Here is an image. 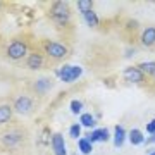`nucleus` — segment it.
I'll list each match as a JSON object with an SVG mask.
<instances>
[{"label": "nucleus", "instance_id": "9", "mask_svg": "<svg viewBox=\"0 0 155 155\" xmlns=\"http://www.w3.org/2000/svg\"><path fill=\"white\" fill-rule=\"evenodd\" d=\"M26 66L31 69V71H38L41 67L45 66V57L43 54H40V52H31L26 59Z\"/></svg>", "mask_w": 155, "mask_h": 155}, {"label": "nucleus", "instance_id": "2", "mask_svg": "<svg viewBox=\"0 0 155 155\" xmlns=\"http://www.w3.org/2000/svg\"><path fill=\"white\" fill-rule=\"evenodd\" d=\"M22 141H24V133L17 127L5 129L4 133H0V143L5 148H17L22 145Z\"/></svg>", "mask_w": 155, "mask_h": 155}, {"label": "nucleus", "instance_id": "26", "mask_svg": "<svg viewBox=\"0 0 155 155\" xmlns=\"http://www.w3.org/2000/svg\"><path fill=\"white\" fill-rule=\"evenodd\" d=\"M148 155H155V152H150V153Z\"/></svg>", "mask_w": 155, "mask_h": 155}, {"label": "nucleus", "instance_id": "19", "mask_svg": "<svg viewBox=\"0 0 155 155\" xmlns=\"http://www.w3.org/2000/svg\"><path fill=\"white\" fill-rule=\"evenodd\" d=\"M83 17H84V21H86V24H88V26H91V28H93V26H97V24H98V16H97V12L93 11V9H91V11H88V12H84L83 14Z\"/></svg>", "mask_w": 155, "mask_h": 155}, {"label": "nucleus", "instance_id": "18", "mask_svg": "<svg viewBox=\"0 0 155 155\" xmlns=\"http://www.w3.org/2000/svg\"><path fill=\"white\" fill-rule=\"evenodd\" d=\"M136 67L143 72L145 76H150L155 79V62H140Z\"/></svg>", "mask_w": 155, "mask_h": 155}, {"label": "nucleus", "instance_id": "23", "mask_svg": "<svg viewBox=\"0 0 155 155\" xmlns=\"http://www.w3.org/2000/svg\"><path fill=\"white\" fill-rule=\"evenodd\" d=\"M72 114H79L81 116V110H83V102H79V100H72L71 105H69Z\"/></svg>", "mask_w": 155, "mask_h": 155}, {"label": "nucleus", "instance_id": "14", "mask_svg": "<svg viewBox=\"0 0 155 155\" xmlns=\"http://www.w3.org/2000/svg\"><path fill=\"white\" fill-rule=\"evenodd\" d=\"M127 140H129V143L134 145V147H141V145L145 143V134L141 133V129L134 127V129H131V131L127 133Z\"/></svg>", "mask_w": 155, "mask_h": 155}, {"label": "nucleus", "instance_id": "5", "mask_svg": "<svg viewBox=\"0 0 155 155\" xmlns=\"http://www.w3.org/2000/svg\"><path fill=\"white\" fill-rule=\"evenodd\" d=\"M12 109L21 116H26L33 110V98L28 97V95H17L12 102Z\"/></svg>", "mask_w": 155, "mask_h": 155}, {"label": "nucleus", "instance_id": "7", "mask_svg": "<svg viewBox=\"0 0 155 155\" xmlns=\"http://www.w3.org/2000/svg\"><path fill=\"white\" fill-rule=\"evenodd\" d=\"M84 138H88L91 143H105V141H109V138H110V131L107 129V127H95L93 131H90V133L84 134Z\"/></svg>", "mask_w": 155, "mask_h": 155}, {"label": "nucleus", "instance_id": "4", "mask_svg": "<svg viewBox=\"0 0 155 155\" xmlns=\"http://www.w3.org/2000/svg\"><path fill=\"white\" fill-rule=\"evenodd\" d=\"M43 50L45 54L52 59H64L67 55V47L59 41H52V40H45L43 41Z\"/></svg>", "mask_w": 155, "mask_h": 155}, {"label": "nucleus", "instance_id": "17", "mask_svg": "<svg viewBox=\"0 0 155 155\" xmlns=\"http://www.w3.org/2000/svg\"><path fill=\"white\" fill-rule=\"evenodd\" d=\"M12 119V109L7 104H0V124H7Z\"/></svg>", "mask_w": 155, "mask_h": 155}, {"label": "nucleus", "instance_id": "24", "mask_svg": "<svg viewBox=\"0 0 155 155\" xmlns=\"http://www.w3.org/2000/svg\"><path fill=\"white\" fill-rule=\"evenodd\" d=\"M147 133H148V134H155V119H152V121L147 124Z\"/></svg>", "mask_w": 155, "mask_h": 155}, {"label": "nucleus", "instance_id": "3", "mask_svg": "<svg viewBox=\"0 0 155 155\" xmlns=\"http://www.w3.org/2000/svg\"><path fill=\"white\" fill-rule=\"evenodd\" d=\"M55 76L64 81V83H74L78 81L79 78L83 76V69L79 66H71V64H64L61 69H57L55 71Z\"/></svg>", "mask_w": 155, "mask_h": 155}, {"label": "nucleus", "instance_id": "25", "mask_svg": "<svg viewBox=\"0 0 155 155\" xmlns=\"http://www.w3.org/2000/svg\"><path fill=\"white\" fill-rule=\"evenodd\" d=\"M145 143H148V145L155 143V134H150V138H148V140H145Z\"/></svg>", "mask_w": 155, "mask_h": 155}, {"label": "nucleus", "instance_id": "21", "mask_svg": "<svg viewBox=\"0 0 155 155\" xmlns=\"http://www.w3.org/2000/svg\"><path fill=\"white\" fill-rule=\"evenodd\" d=\"M76 5H78V9H79V11L84 14V12L91 11V7H93V2H91V0H78Z\"/></svg>", "mask_w": 155, "mask_h": 155}, {"label": "nucleus", "instance_id": "13", "mask_svg": "<svg viewBox=\"0 0 155 155\" xmlns=\"http://www.w3.org/2000/svg\"><path fill=\"white\" fill-rule=\"evenodd\" d=\"M126 138H127L126 129H124L121 124H117V126L114 127V147H116V148H121L122 145H124V141H126Z\"/></svg>", "mask_w": 155, "mask_h": 155}, {"label": "nucleus", "instance_id": "12", "mask_svg": "<svg viewBox=\"0 0 155 155\" xmlns=\"http://www.w3.org/2000/svg\"><path fill=\"white\" fill-rule=\"evenodd\" d=\"M140 40H141V43H143L145 47H152V45H155V26L145 28L143 31H141Z\"/></svg>", "mask_w": 155, "mask_h": 155}, {"label": "nucleus", "instance_id": "6", "mask_svg": "<svg viewBox=\"0 0 155 155\" xmlns=\"http://www.w3.org/2000/svg\"><path fill=\"white\" fill-rule=\"evenodd\" d=\"M28 54V45L21 41V40H14L9 47H7V57L12 61H19Z\"/></svg>", "mask_w": 155, "mask_h": 155}, {"label": "nucleus", "instance_id": "15", "mask_svg": "<svg viewBox=\"0 0 155 155\" xmlns=\"http://www.w3.org/2000/svg\"><path fill=\"white\" fill-rule=\"evenodd\" d=\"M79 124H81V127L95 129V126H97V119H95L91 114H88V112H83V114L79 116Z\"/></svg>", "mask_w": 155, "mask_h": 155}, {"label": "nucleus", "instance_id": "11", "mask_svg": "<svg viewBox=\"0 0 155 155\" xmlns=\"http://www.w3.org/2000/svg\"><path fill=\"white\" fill-rule=\"evenodd\" d=\"M52 86H54V83H52V79H50V78H40L38 81L33 84L35 91H36V93H40V95L48 93L50 90H52Z\"/></svg>", "mask_w": 155, "mask_h": 155}, {"label": "nucleus", "instance_id": "10", "mask_svg": "<svg viewBox=\"0 0 155 155\" xmlns=\"http://www.w3.org/2000/svg\"><path fill=\"white\" fill-rule=\"evenodd\" d=\"M124 79H126V81H129V83L140 84V83H143L145 74L140 71L136 66H133V67H127L126 71H124Z\"/></svg>", "mask_w": 155, "mask_h": 155}, {"label": "nucleus", "instance_id": "16", "mask_svg": "<svg viewBox=\"0 0 155 155\" xmlns=\"http://www.w3.org/2000/svg\"><path fill=\"white\" fill-rule=\"evenodd\" d=\"M78 150H79V153L83 155H90L91 152H93V143L90 141L88 138H79L78 140Z\"/></svg>", "mask_w": 155, "mask_h": 155}, {"label": "nucleus", "instance_id": "8", "mask_svg": "<svg viewBox=\"0 0 155 155\" xmlns=\"http://www.w3.org/2000/svg\"><path fill=\"white\" fill-rule=\"evenodd\" d=\"M50 147H52V150H54V153H55V155H67L66 141H64L62 133H54V134H52Z\"/></svg>", "mask_w": 155, "mask_h": 155}, {"label": "nucleus", "instance_id": "1", "mask_svg": "<svg viewBox=\"0 0 155 155\" xmlns=\"http://www.w3.org/2000/svg\"><path fill=\"white\" fill-rule=\"evenodd\" d=\"M50 17L59 26H66L71 21V9H69V5L66 2H55L52 5V9H50Z\"/></svg>", "mask_w": 155, "mask_h": 155}, {"label": "nucleus", "instance_id": "20", "mask_svg": "<svg viewBox=\"0 0 155 155\" xmlns=\"http://www.w3.org/2000/svg\"><path fill=\"white\" fill-rule=\"evenodd\" d=\"M50 141H52V134H50V129H48V127H45V129H41V133H40L38 143L41 145V147H47V145H50Z\"/></svg>", "mask_w": 155, "mask_h": 155}, {"label": "nucleus", "instance_id": "22", "mask_svg": "<svg viewBox=\"0 0 155 155\" xmlns=\"http://www.w3.org/2000/svg\"><path fill=\"white\" fill-rule=\"evenodd\" d=\"M69 136H71L72 140H79V136H81V124L79 122H76V124H71V127H69Z\"/></svg>", "mask_w": 155, "mask_h": 155}]
</instances>
